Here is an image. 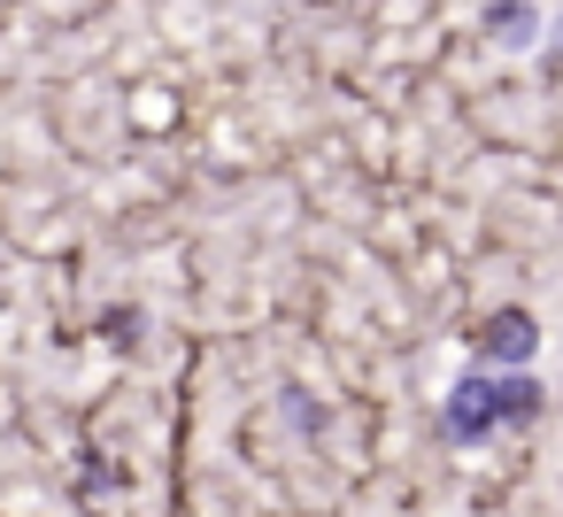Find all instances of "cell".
<instances>
[{
	"mask_svg": "<svg viewBox=\"0 0 563 517\" xmlns=\"http://www.w3.org/2000/svg\"><path fill=\"white\" fill-rule=\"evenodd\" d=\"M525 417H540V386L532 378H463L440 402L448 440H486L494 425H525Z\"/></svg>",
	"mask_w": 563,
	"mask_h": 517,
	"instance_id": "cell-1",
	"label": "cell"
},
{
	"mask_svg": "<svg viewBox=\"0 0 563 517\" xmlns=\"http://www.w3.org/2000/svg\"><path fill=\"white\" fill-rule=\"evenodd\" d=\"M478 340H486V355H494V363H525V355L540 348V332H532V317H525V309L486 317V332H478Z\"/></svg>",
	"mask_w": 563,
	"mask_h": 517,
	"instance_id": "cell-3",
	"label": "cell"
},
{
	"mask_svg": "<svg viewBox=\"0 0 563 517\" xmlns=\"http://www.w3.org/2000/svg\"><path fill=\"white\" fill-rule=\"evenodd\" d=\"M555 63H563V40H555Z\"/></svg>",
	"mask_w": 563,
	"mask_h": 517,
	"instance_id": "cell-4",
	"label": "cell"
},
{
	"mask_svg": "<svg viewBox=\"0 0 563 517\" xmlns=\"http://www.w3.org/2000/svg\"><path fill=\"white\" fill-rule=\"evenodd\" d=\"M486 40H494L501 55L540 47V9H532V0H486Z\"/></svg>",
	"mask_w": 563,
	"mask_h": 517,
	"instance_id": "cell-2",
	"label": "cell"
}]
</instances>
